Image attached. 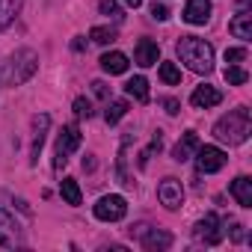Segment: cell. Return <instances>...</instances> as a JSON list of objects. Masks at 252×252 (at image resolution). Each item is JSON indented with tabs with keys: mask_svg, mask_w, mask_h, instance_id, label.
<instances>
[{
	"mask_svg": "<svg viewBox=\"0 0 252 252\" xmlns=\"http://www.w3.org/2000/svg\"><path fill=\"white\" fill-rule=\"evenodd\" d=\"M225 80H228L231 86H243V83L249 80V74H246L240 65H234V63H231V65H225Z\"/></svg>",
	"mask_w": 252,
	"mask_h": 252,
	"instance_id": "cell-25",
	"label": "cell"
},
{
	"mask_svg": "<svg viewBox=\"0 0 252 252\" xmlns=\"http://www.w3.org/2000/svg\"><path fill=\"white\" fill-rule=\"evenodd\" d=\"M228 193L237 199V205H240V208H252V178H246V175L234 178V181H231V187H228Z\"/></svg>",
	"mask_w": 252,
	"mask_h": 252,
	"instance_id": "cell-15",
	"label": "cell"
},
{
	"mask_svg": "<svg viewBox=\"0 0 252 252\" xmlns=\"http://www.w3.org/2000/svg\"><path fill=\"white\" fill-rule=\"evenodd\" d=\"M36 68H39V57H36V51H30V48H21V51H15V54L9 57L3 77H6L9 83L21 86V83H27V80L36 74Z\"/></svg>",
	"mask_w": 252,
	"mask_h": 252,
	"instance_id": "cell-3",
	"label": "cell"
},
{
	"mask_svg": "<svg viewBox=\"0 0 252 252\" xmlns=\"http://www.w3.org/2000/svg\"><path fill=\"white\" fill-rule=\"evenodd\" d=\"M228 30H231V36H237V39L249 42V39H252V12H249V9H240V15H234V18H231Z\"/></svg>",
	"mask_w": 252,
	"mask_h": 252,
	"instance_id": "cell-16",
	"label": "cell"
},
{
	"mask_svg": "<svg viewBox=\"0 0 252 252\" xmlns=\"http://www.w3.org/2000/svg\"><path fill=\"white\" fill-rule=\"evenodd\" d=\"M231 240H243V225H231Z\"/></svg>",
	"mask_w": 252,
	"mask_h": 252,
	"instance_id": "cell-32",
	"label": "cell"
},
{
	"mask_svg": "<svg viewBox=\"0 0 252 252\" xmlns=\"http://www.w3.org/2000/svg\"><path fill=\"white\" fill-rule=\"evenodd\" d=\"M125 92H128L134 101L146 104V101H149V80H146V77H131L128 83H125Z\"/></svg>",
	"mask_w": 252,
	"mask_h": 252,
	"instance_id": "cell-20",
	"label": "cell"
},
{
	"mask_svg": "<svg viewBox=\"0 0 252 252\" xmlns=\"http://www.w3.org/2000/svg\"><path fill=\"white\" fill-rule=\"evenodd\" d=\"M89 39L98 42V45H110V42H116V30L113 27H92L89 30Z\"/></svg>",
	"mask_w": 252,
	"mask_h": 252,
	"instance_id": "cell-24",
	"label": "cell"
},
{
	"mask_svg": "<svg viewBox=\"0 0 252 252\" xmlns=\"http://www.w3.org/2000/svg\"><path fill=\"white\" fill-rule=\"evenodd\" d=\"M21 6H24V0H0V30H6L15 21Z\"/></svg>",
	"mask_w": 252,
	"mask_h": 252,
	"instance_id": "cell-18",
	"label": "cell"
},
{
	"mask_svg": "<svg viewBox=\"0 0 252 252\" xmlns=\"http://www.w3.org/2000/svg\"><path fill=\"white\" fill-rule=\"evenodd\" d=\"M74 113H77L80 119H83V116L89 119V116H92V104H89L86 98H74Z\"/></svg>",
	"mask_w": 252,
	"mask_h": 252,
	"instance_id": "cell-27",
	"label": "cell"
},
{
	"mask_svg": "<svg viewBox=\"0 0 252 252\" xmlns=\"http://www.w3.org/2000/svg\"><path fill=\"white\" fill-rule=\"evenodd\" d=\"M199 146H202V143H199V134H196V131H187V134L175 143V149H172V160H178V163L190 160V158L196 155Z\"/></svg>",
	"mask_w": 252,
	"mask_h": 252,
	"instance_id": "cell-13",
	"label": "cell"
},
{
	"mask_svg": "<svg viewBox=\"0 0 252 252\" xmlns=\"http://www.w3.org/2000/svg\"><path fill=\"white\" fill-rule=\"evenodd\" d=\"M178 57H181V63H184L190 71H196V74H208V71L214 68V48H211L205 39H199V36H181V42H178Z\"/></svg>",
	"mask_w": 252,
	"mask_h": 252,
	"instance_id": "cell-2",
	"label": "cell"
},
{
	"mask_svg": "<svg viewBox=\"0 0 252 252\" xmlns=\"http://www.w3.org/2000/svg\"><path fill=\"white\" fill-rule=\"evenodd\" d=\"M140 243L146 249H169L172 246V234L169 231H160V228H149V225H140Z\"/></svg>",
	"mask_w": 252,
	"mask_h": 252,
	"instance_id": "cell-11",
	"label": "cell"
},
{
	"mask_svg": "<svg viewBox=\"0 0 252 252\" xmlns=\"http://www.w3.org/2000/svg\"><path fill=\"white\" fill-rule=\"evenodd\" d=\"M196 166H199V172H205V175L220 172V169L225 166V152L217 149V146H199V149H196Z\"/></svg>",
	"mask_w": 252,
	"mask_h": 252,
	"instance_id": "cell-7",
	"label": "cell"
},
{
	"mask_svg": "<svg viewBox=\"0 0 252 252\" xmlns=\"http://www.w3.org/2000/svg\"><path fill=\"white\" fill-rule=\"evenodd\" d=\"M240 60H246V48H228L225 51V63L231 65V63H240Z\"/></svg>",
	"mask_w": 252,
	"mask_h": 252,
	"instance_id": "cell-28",
	"label": "cell"
},
{
	"mask_svg": "<svg viewBox=\"0 0 252 252\" xmlns=\"http://www.w3.org/2000/svg\"><path fill=\"white\" fill-rule=\"evenodd\" d=\"M0 246L3 249H15V246H24V228L18 225V220L0 208Z\"/></svg>",
	"mask_w": 252,
	"mask_h": 252,
	"instance_id": "cell-5",
	"label": "cell"
},
{
	"mask_svg": "<svg viewBox=\"0 0 252 252\" xmlns=\"http://www.w3.org/2000/svg\"><path fill=\"white\" fill-rule=\"evenodd\" d=\"M184 21L193 27H202L211 21V0H187L184 6Z\"/></svg>",
	"mask_w": 252,
	"mask_h": 252,
	"instance_id": "cell-10",
	"label": "cell"
},
{
	"mask_svg": "<svg viewBox=\"0 0 252 252\" xmlns=\"http://www.w3.org/2000/svg\"><path fill=\"white\" fill-rule=\"evenodd\" d=\"M92 92H95L98 98H107V95H110V89H107L104 80H95V83H92Z\"/></svg>",
	"mask_w": 252,
	"mask_h": 252,
	"instance_id": "cell-30",
	"label": "cell"
},
{
	"mask_svg": "<svg viewBox=\"0 0 252 252\" xmlns=\"http://www.w3.org/2000/svg\"><path fill=\"white\" fill-rule=\"evenodd\" d=\"M125 113H128V101H110V104H107L104 119H107V125H116Z\"/></svg>",
	"mask_w": 252,
	"mask_h": 252,
	"instance_id": "cell-22",
	"label": "cell"
},
{
	"mask_svg": "<svg viewBox=\"0 0 252 252\" xmlns=\"http://www.w3.org/2000/svg\"><path fill=\"white\" fill-rule=\"evenodd\" d=\"M158 199H160V205L169 208V211L181 208V202H184V187H181V181H178V178H163V181L158 184Z\"/></svg>",
	"mask_w": 252,
	"mask_h": 252,
	"instance_id": "cell-9",
	"label": "cell"
},
{
	"mask_svg": "<svg viewBox=\"0 0 252 252\" xmlns=\"http://www.w3.org/2000/svg\"><path fill=\"white\" fill-rule=\"evenodd\" d=\"M125 214H128V202L122 196H101L95 205V217L101 222H119V220H125Z\"/></svg>",
	"mask_w": 252,
	"mask_h": 252,
	"instance_id": "cell-6",
	"label": "cell"
},
{
	"mask_svg": "<svg viewBox=\"0 0 252 252\" xmlns=\"http://www.w3.org/2000/svg\"><path fill=\"white\" fill-rule=\"evenodd\" d=\"M125 3H128V6H134V9H137V6L143 3V0H125Z\"/></svg>",
	"mask_w": 252,
	"mask_h": 252,
	"instance_id": "cell-33",
	"label": "cell"
},
{
	"mask_svg": "<svg viewBox=\"0 0 252 252\" xmlns=\"http://www.w3.org/2000/svg\"><path fill=\"white\" fill-rule=\"evenodd\" d=\"M163 107H166V113H169V116H178V107H181V104H178L175 98H166V101H163Z\"/></svg>",
	"mask_w": 252,
	"mask_h": 252,
	"instance_id": "cell-31",
	"label": "cell"
},
{
	"mask_svg": "<svg viewBox=\"0 0 252 252\" xmlns=\"http://www.w3.org/2000/svg\"><path fill=\"white\" fill-rule=\"evenodd\" d=\"M33 125H36V137H33V163H39V152H42V146H45V131H48L51 119L42 113V116L33 119Z\"/></svg>",
	"mask_w": 252,
	"mask_h": 252,
	"instance_id": "cell-19",
	"label": "cell"
},
{
	"mask_svg": "<svg viewBox=\"0 0 252 252\" xmlns=\"http://www.w3.org/2000/svg\"><path fill=\"white\" fill-rule=\"evenodd\" d=\"M196 240H202V243H208V246H214V243H220L222 240V222H220V217L217 214H205L199 222H196Z\"/></svg>",
	"mask_w": 252,
	"mask_h": 252,
	"instance_id": "cell-8",
	"label": "cell"
},
{
	"mask_svg": "<svg viewBox=\"0 0 252 252\" xmlns=\"http://www.w3.org/2000/svg\"><path fill=\"white\" fill-rule=\"evenodd\" d=\"M237 3H240V9H246V6H249V0H237Z\"/></svg>",
	"mask_w": 252,
	"mask_h": 252,
	"instance_id": "cell-34",
	"label": "cell"
},
{
	"mask_svg": "<svg viewBox=\"0 0 252 252\" xmlns=\"http://www.w3.org/2000/svg\"><path fill=\"white\" fill-rule=\"evenodd\" d=\"M152 18H155V21H166V18H169V9L155 0V6H152Z\"/></svg>",
	"mask_w": 252,
	"mask_h": 252,
	"instance_id": "cell-29",
	"label": "cell"
},
{
	"mask_svg": "<svg viewBox=\"0 0 252 252\" xmlns=\"http://www.w3.org/2000/svg\"><path fill=\"white\" fill-rule=\"evenodd\" d=\"M98 9H101V15H107V18H113V21H122V18H125L116 0H101V3H98Z\"/></svg>",
	"mask_w": 252,
	"mask_h": 252,
	"instance_id": "cell-26",
	"label": "cell"
},
{
	"mask_svg": "<svg viewBox=\"0 0 252 252\" xmlns=\"http://www.w3.org/2000/svg\"><path fill=\"white\" fill-rule=\"evenodd\" d=\"M249 134H252V116H249L246 107L231 110L228 116H222V119L214 125V137H217L220 143H228V146H240V143H246Z\"/></svg>",
	"mask_w": 252,
	"mask_h": 252,
	"instance_id": "cell-1",
	"label": "cell"
},
{
	"mask_svg": "<svg viewBox=\"0 0 252 252\" xmlns=\"http://www.w3.org/2000/svg\"><path fill=\"white\" fill-rule=\"evenodd\" d=\"M60 193H63V199H65L68 205H80V202H83L80 187H77L74 178H63V181H60Z\"/></svg>",
	"mask_w": 252,
	"mask_h": 252,
	"instance_id": "cell-21",
	"label": "cell"
},
{
	"mask_svg": "<svg viewBox=\"0 0 252 252\" xmlns=\"http://www.w3.org/2000/svg\"><path fill=\"white\" fill-rule=\"evenodd\" d=\"M80 128L77 125H65V128L60 131V137H57V160H54V169H63L65 163H68V155L71 152H77L80 149Z\"/></svg>",
	"mask_w": 252,
	"mask_h": 252,
	"instance_id": "cell-4",
	"label": "cell"
},
{
	"mask_svg": "<svg viewBox=\"0 0 252 252\" xmlns=\"http://www.w3.org/2000/svg\"><path fill=\"white\" fill-rule=\"evenodd\" d=\"M158 60H160V48H158V42H152V39H140L137 48H134V63L143 65V68H149V65H158Z\"/></svg>",
	"mask_w": 252,
	"mask_h": 252,
	"instance_id": "cell-12",
	"label": "cell"
},
{
	"mask_svg": "<svg viewBox=\"0 0 252 252\" xmlns=\"http://www.w3.org/2000/svg\"><path fill=\"white\" fill-rule=\"evenodd\" d=\"M222 101V92L214 89V86H196V92L190 95V104L196 110H208V107H217Z\"/></svg>",
	"mask_w": 252,
	"mask_h": 252,
	"instance_id": "cell-14",
	"label": "cell"
},
{
	"mask_svg": "<svg viewBox=\"0 0 252 252\" xmlns=\"http://www.w3.org/2000/svg\"><path fill=\"white\" fill-rule=\"evenodd\" d=\"M160 80H163L166 86L181 83V71H178V65H175V63H160Z\"/></svg>",
	"mask_w": 252,
	"mask_h": 252,
	"instance_id": "cell-23",
	"label": "cell"
},
{
	"mask_svg": "<svg viewBox=\"0 0 252 252\" xmlns=\"http://www.w3.org/2000/svg\"><path fill=\"white\" fill-rule=\"evenodd\" d=\"M128 57H125V54H119V51H110V54H104L101 57V68L107 71V74H125V71H128Z\"/></svg>",
	"mask_w": 252,
	"mask_h": 252,
	"instance_id": "cell-17",
	"label": "cell"
}]
</instances>
